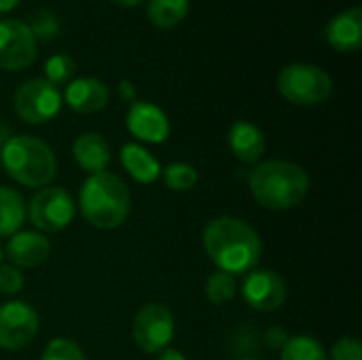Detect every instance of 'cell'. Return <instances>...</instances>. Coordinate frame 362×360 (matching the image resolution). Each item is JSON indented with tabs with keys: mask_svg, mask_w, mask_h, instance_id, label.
<instances>
[{
	"mask_svg": "<svg viewBox=\"0 0 362 360\" xmlns=\"http://www.w3.org/2000/svg\"><path fill=\"white\" fill-rule=\"evenodd\" d=\"M161 176H163L165 187L172 189V191H178V193L191 191V189L197 185V180H199V172H197L193 166L182 163V161L170 163V166L161 172Z\"/></svg>",
	"mask_w": 362,
	"mask_h": 360,
	"instance_id": "603a6c76",
	"label": "cell"
},
{
	"mask_svg": "<svg viewBox=\"0 0 362 360\" xmlns=\"http://www.w3.org/2000/svg\"><path fill=\"white\" fill-rule=\"evenodd\" d=\"M248 187L261 208L284 212L297 208L308 197L310 176L299 163L269 159L255 166L248 176Z\"/></svg>",
	"mask_w": 362,
	"mask_h": 360,
	"instance_id": "7a4b0ae2",
	"label": "cell"
},
{
	"mask_svg": "<svg viewBox=\"0 0 362 360\" xmlns=\"http://www.w3.org/2000/svg\"><path fill=\"white\" fill-rule=\"evenodd\" d=\"M0 168H2V163H0Z\"/></svg>",
	"mask_w": 362,
	"mask_h": 360,
	"instance_id": "d590c367",
	"label": "cell"
},
{
	"mask_svg": "<svg viewBox=\"0 0 362 360\" xmlns=\"http://www.w3.org/2000/svg\"><path fill=\"white\" fill-rule=\"evenodd\" d=\"M240 293L248 308L257 312H276L284 306L288 289L278 272L257 267L244 276Z\"/></svg>",
	"mask_w": 362,
	"mask_h": 360,
	"instance_id": "30bf717a",
	"label": "cell"
},
{
	"mask_svg": "<svg viewBox=\"0 0 362 360\" xmlns=\"http://www.w3.org/2000/svg\"><path fill=\"white\" fill-rule=\"evenodd\" d=\"M288 337L291 335L286 333V329H282V327H269L265 331V335H263V342H265V346L269 350H282L284 344L288 342Z\"/></svg>",
	"mask_w": 362,
	"mask_h": 360,
	"instance_id": "f1b7e54d",
	"label": "cell"
},
{
	"mask_svg": "<svg viewBox=\"0 0 362 360\" xmlns=\"http://www.w3.org/2000/svg\"><path fill=\"white\" fill-rule=\"evenodd\" d=\"M327 40L333 49L350 53L358 51L362 45V11L361 6H352L335 15L327 23Z\"/></svg>",
	"mask_w": 362,
	"mask_h": 360,
	"instance_id": "2e32d148",
	"label": "cell"
},
{
	"mask_svg": "<svg viewBox=\"0 0 362 360\" xmlns=\"http://www.w3.org/2000/svg\"><path fill=\"white\" fill-rule=\"evenodd\" d=\"M25 221L23 195L11 187H0V238H11L21 231Z\"/></svg>",
	"mask_w": 362,
	"mask_h": 360,
	"instance_id": "d6986e66",
	"label": "cell"
},
{
	"mask_svg": "<svg viewBox=\"0 0 362 360\" xmlns=\"http://www.w3.org/2000/svg\"><path fill=\"white\" fill-rule=\"evenodd\" d=\"M23 274L21 269L8 265V263H2L0 265V295H6V297H13L17 295L21 289H23Z\"/></svg>",
	"mask_w": 362,
	"mask_h": 360,
	"instance_id": "484cf974",
	"label": "cell"
},
{
	"mask_svg": "<svg viewBox=\"0 0 362 360\" xmlns=\"http://www.w3.org/2000/svg\"><path fill=\"white\" fill-rule=\"evenodd\" d=\"M280 360H329V354L316 337L295 335L288 337V342L280 350Z\"/></svg>",
	"mask_w": 362,
	"mask_h": 360,
	"instance_id": "44dd1931",
	"label": "cell"
},
{
	"mask_svg": "<svg viewBox=\"0 0 362 360\" xmlns=\"http://www.w3.org/2000/svg\"><path fill=\"white\" fill-rule=\"evenodd\" d=\"M119 95L127 102H136V89L129 81H121L119 83Z\"/></svg>",
	"mask_w": 362,
	"mask_h": 360,
	"instance_id": "f546056e",
	"label": "cell"
},
{
	"mask_svg": "<svg viewBox=\"0 0 362 360\" xmlns=\"http://www.w3.org/2000/svg\"><path fill=\"white\" fill-rule=\"evenodd\" d=\"M0 163L8 176L30 189L49 187L57 174L53 149L36 136H13L0 151Z\"/></svg>",
	"mask_w": 362,
	"mask_h": 360,
	"instance_id": "277c9868",
	"label": "cell"
},
{
	"mask_svg": "<svg viewBox=\"0 0 362 360\" xmlns=\"http://www.w3.org/2000/svg\"><path fill=\"white\" fill-rule=\"evenodd\" d=\"M40 331L38 312L25 301H6L0 306V348L17 352L28 348Z\"/></svg>",
	"mask_w": 362,
	"mask_h": 360,
	"instance_id": "9c48e42d",
	"label": "cell"
},
{
	"mask_svg": "<svg viewBox=\"0 0 362 360\" xmlns=\"http://www.w3.org/2000/svg\"><path fill=\"white\" fill-rule=\"evenodd\" d=\"M331 360H362V346L356 337H339L331 348Z\"/></svg>",
	"mask_w": 362,
	"mask_h": 360,
	"instance_id": "4316f807",
	"label": "cell"
},
{
	"mask_svg": "<svg viewBox=\"0 0 362 360\" xmlns=\"http://www.w3.org/2000/svg\"><path fill=\"white\" fill-rule=\"evenodd\" d=\"M72 157L76 161V166L91 174H100L106 172L112 153H110V144L106 142V138L98 132H83L74 144H72Z\"/></svg>",
	"mask_w": 362,
	"mask_h": 360,
	"instance_id": "9a60e30c",
	"label": "cell"
},
{
	"mask_svg": "<svg viewBox=\"0 0 362 360\" xmlns=\"http://www.w3.org/2000/svg\"><path fill=\"white\" fill-rule=\"evenodd\" d=\"M76 214L72 195L64 187H42L30 204H25V216L40 233H57L66 229Z\"/></svg>",
	"mask_w": 362,
	"mask_h": 360,
	"instance_id": "8992f818",
	"label": "cell"
},
{
	"mask_svg": "<svg viewBox=\"0 0 362 360\" xmlns=\"http://www.w3.org/2000/svg\"><path fill=\"white\" fill-rule=\"evenodd\" d=\"M278 89L291 104L316 106L331 98L333 81L331 76L312 64H288L278 74Z\"/></svg>",
	"mask_w": 362,
	"mask_h": 360,
	"instance_id": "5b68a950",
	"label": "cell"
},
{
	"mask_svg": "<svg viewBox=\"0 0 362 360\" xmlns=\"http://www.w3.org/2000/svg\"><path fill=\"white\" fill-rule=\"evenodd\" d=\"M78 208L91 227L104 231L117 229L132 212L129 187L117 174H91L78 191Z\"/></svg>",
	"mask_w": 362,
	"mask_h": 360,
	"instance_id": "3957f363",
	"label": "cell"
},
{
	"mask_svg": "<svg viewBox=\"0 0 362 360\" xmlns=\"http://www.w3.org/2000/svg\"><path fill=\"white\" fill-rule=\"evenodd\" d=\"M148 19L157 25V28H174L176 23H180L187 13H189V0H148L146 6Z\"/></svg>",
	"mask_w": 362,
	"mask_h": 360,
	"instance_id": "ffe728a7",
	"label": "cell"
},
{
	"mask_svg": "<svg viewBox=\"0 0 362 360\" xmlns=\"http://www.w3.org/2000/svg\"><path fill=\"white\" fill-rule=\"evenodd\" d=\"M30 30L34 32V36L40 34L42 38H51V36H55L59 32V23H57V19L51 13H40L36 17L34 25H30Z\"/></svg>",
	"mask_w": 362,
	"mask_h": 360,
	"instance_id": "83f0119b",
	"label": "cell"
},
{
	"mask_svg": "<svg viewBox=\"0 0 362 360\" xmlns=\"http://www.w3.org/2000/svg\"><path fill=\"white\" fill-rule=\"evenodd\" d=\"M157 360H189L180 350H174V348H165L163 352H159V359Z\"/></svg>",
	"mask_w": 362,
	"mask_h": 360,
	"instance_id": "4dcf8cb0",
	"label": "cell"
},
{
	"mask_svg": "<svg viewBox=\"0 0 362 360\" xmlns=\"http://www.w3.org/2000/svg\"><path fill=\"white\" fill-rule=\"evenodd\" d=\"M204 250L210 261L229 276H246L257 269L263 242L257 229L238 216H218L212 219L202 236Z\"/></svg>",
	"mask_w": 362,
	"mask_h": 360,
	"instance_id": "6da1fadb",
	"label": "cell"
},
{
	"mask_svg": "<svg viewBox=\"0 0 362 360\" xmlns=\"http://www.w3.org/2000/svg\"><path fill=\"white\" fill-rule=\"evenodd\" d=\"M119 161L125 168V172L140 185H153L155 180H159L163 172L159 159L138 142L123 144L119 151Z\"/></svg>",
	"mask_w": 362,
	"mask_h": 360,
	"instance_id": "ac0fdd59",
	"label": "cell"
},
{
	"mask_svg": "<svg viewBox=\"0 0 362 360\" xmlns=\"http://www.w3.org/2000/svg\"><path fill=\"white\" fill-rule=\"evenodd\" d=\"M76 64L68 53H55L45 62V81H49L51 85H62L68 83L74 76Z\"/></svg>",
	"mask_w": 362,
	"mask_h": 360,
	"instance_id": "cb8c5ba5",
	"label": "cell"
},
{
	"mask_svg": "<svg viewBox=\"0 0 362 360\" xmlns=\"http://www.w3.org/2000/svg\"><path fill=\"white\" fill-rule=\"evenodd\" d=\"M204 295L210 303L214 306H223V303H229L235 295H238V280L225 272H212L208 278H206V284H204Z\"/></svg>",
	"mask_w": 362,
	"mask_h": 360,
	"instance_id": "7402d4cb",
	"label": "cell"
},
{
	"mask_svg": "<svg viewBox=\"0 0 362 360\" xmlns=\"http://www.w3.org/2000/svg\"><path fill=\"white\" fill-rule=\"evenodd\" d=\"M66 104L78 115H91L106 108L110 100L108 85L98 76H81L68 83L64 93Z\"/></svg>",
	"mask_w": 362,
	"mask_h": 360,
	"instance_id": "5bb4252c",
	"label": "cell"
},
{
	"mask_svg": "<svg viewBox=\"0 0 362 360\" xmlns=\"http://www.w3.org/2000/svg\"><path fill=\"white\" fill-rule=\"evenodd\" d=\"M235 360H259V359H255V356H240V359H235Z\"/></svg>",
	"mask_w": 362,
	"mask_h": 360,
	"instance_id": "836d02e7",
	"label": "cell"
},
{
	"mask_svg": "<svg viewBox=\"0 0 362 360\" xmlns=\"http://www.w3.org/2000/svg\"><path fill=\"white\" fill-rule=\"evenodd\" d=\"M0 265H2V246H0Z\"/></svg>",
	"mask_w": 362,
	"mask_h": 360,
	"instance_id": "e575fe53",
	"label": "cell"
},
{
	"mask_svg": "<svg viewBox=\"0 0 362 360\" xmlns=\"http://www.w3.org/2000/svg\"><path fill=\"white\" fill-rule=\"evenodd\" d=\"M115 4H121V6H138L142 0H112Z\"/></svg>",
	"mask_w": 362,
	"mask_h": 360,
	"instance_id": "d6a6232c",
	"label": "cell"
},
{
	"mask_svg": "<svg viewBox=\"0 0 362 360\" xmlns=\"http://www.w3.org/2000/svg\"><path fill=\"white\" fill-rule=\"evenodd\" d=\"M125 125L134 138L148 144H161L170 136V119L153 102H132L125 117Z\"/></svg>",
	"mask_w": 362,
	"mask_h": 360,
	"instance_id": "7c38bea8",
	"label": "cell"
},
{
	"mask_svg": "<svg viewBox=\"0 0 362 360\" xmlns=\"http://www.w3.org/2000/svg\"><path fill=\"white\" fill-rule=\"evenodd\" d=\"M13 104L21 121L30 125H42L59 115L62 93L45 79H30L17 87Z\"/></svg>",
	"mask_w": 362,
	"mask_h": 360,
	"instance_id": "ba28073f",
	"label": "cell"
},
{
	"mask_svg": "<svg viewBox=\"0 0 362 360\" xmlns=\"http://www.w3.org/2000/svg\"><path fill=\"white\" fill-rule=\"evenodd\" d=\"M21 2H23V0H0V15L13 11V8H17Z\"/></svg>",
	"mask_w": 362,
	"mask_h": 360,
	"instance_id": "1f68e13d",
	"label": "cell"
},
{
	"mask_svg": "<svg viewBox=\"0 0 362 360\" xmlns=\"http://www.w3.org/2000/svg\"><path fill=\"white\" fill-rule=\"evenodd\" d=\"M40 360H87L85 352L81 350L78 344H74L72 339L66 337H55L51 339L45 348Z\"/></svg>",
	"mask_w": 362,
	"mask_h": 360,
	"instance_id": "d4e9b609",
	"label": "cell"
},
{
	"mask_svg": "<svg viewBox=\"0 0 362 360\" xmlns=\"http://www.w3.org/2000/svg\"><path fill=\"white\" fill-rule=\"evenodd\" d=\"M227 142L242 163H259L265 153V134L252 121H235L227 134Z\"/></svg>",
	"mask_w": 362,
	"mask_h": 360,
	"instance_id": "e0dca14e",
	"label": "cell"
},
{
	"mask_svg": "<svg viewBox=\"0 0 362 360\" xmlns=\"http://www.w3.org/2000/svg\"><path fill=\"white\" fill-rule=\"evenodd\" d=\"M51 255V242L40 231H17L8 238L2 257H6L8 265L17 269H32L42 265Z\"/></svg>",
	"mask_w": 362,
	"mask_h": 360,
	"instance_id": "4fadbf2b",
	"label": "cell"
},
{
	"mask_svg": "<svg viewBox=\"0 0 362 360\" xmlns=\"http://www.w3.org/2000/svg\"><path fill=\"white\" fill-rule=\"evenodd\" d=\"M176 333V320L168 306L146 303L134 316L132 335L136 346L146 354H159L170 348Z\"/></svg>",
	"mask_w": 362,
	"mask_h": 360,
	"instance_id": "52a82bcc",
	"label": "cell"
},
{
	"mask_svg": "<svg viewBox=\"0 0 362 360\" xmlns=\"http://www.w3.org/2000/svg\"><path fill=\"white\" fill-rule=\"evenodd\" d=\"M36 57V36L28 23L19 19L0 21V68L21 70Z\"/></svg>",
	"mask_w": 362,
	"mask_h": 360,
	"instance_id": "8fae6325",
	"label": "cell"
}]
</instances>
